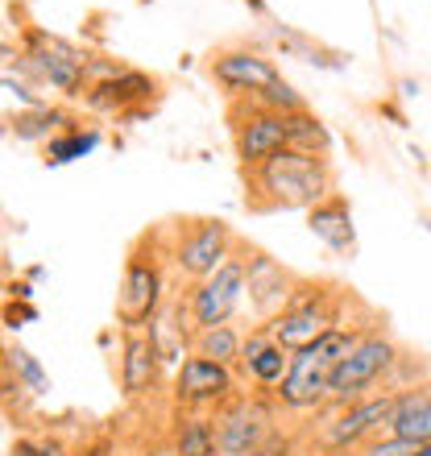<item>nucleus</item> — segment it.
Wrapping results in <instances>:
<instances>
[{
	"label": "nucleus",
	"instance_id": "1",
	"mask_svg": "<svg viewBox=\"0 0 431 456\" xmlns=\"http://www.w3.org/2000/svg\"><path fill=\"white\" fill-rule=\"evenodd\" d=\"M245 212L270 216V212H312L336 191L332 158L303 154V150H278L262 167L245 175Z\"/></svg>",
	"mask_w": 431,
	"mask_h": 456
},
{
	"label": "nucleus",
	"instance_id": "2",
	"mask_svg": "<svg viewBox=\"0 0 431 456\" xmlns=\"http://www.w3.org/2000/svg\"><path fill=\"white\" fill-rule=\"evenodd\" d=\"M170 303V262L162 228H150L129 245L125 270L117 287V324L120 332H142L154 328V320Z\"/></svg>",
	"mask_w": 431,
	"mask_h": 456
},
{
	"label": "nucleus",
	"instance_id": "3",
	"mask_svg": "<svg viewBox=\"0 0 431 456\" xmlns=\"http://www.w3.org/2000/svg\"><path fill=\"white\" fill-rule=\"evenodd\" d=\"M12 62L29 79L54 87L67 100H84L92 79H96V54L59 34H46L42 25H25L21 29V50H17Z\"/></svg>",
	"mask_w": 431,
	"mask_h": 456
},
{
	"label": "nucleus",
	"instance_id": "4",
	"mask_svg": "<svg viewBox=\"0 0 431 456\" xmlns=\"http://www.w3.org/2000/svg\"><path fill=\"white\" fill-rule=\"evenodd\" d=\"M162 237H167L170 274L179 278V282H199V278L216 274L240 245L237 228L216 216L170 220V224H162Z\"/></svg>",
	"mask_w": 431,
	"mask_h": 456
},
{
	"label": "nucleus",
	"instance_id": "5",
	"mask_svg": "<svg viewBox=\"0 0 431 456\" xmlns=\"http://www.w3.org/2000/svg\"><path fill=\"white\" fill-rule=\"evenodd\" d=\"M240 299H245V237H240L237 253L216 274L199 278V282H187V290L170 299V312H175L179 328L187 332V345H191L195 332L216 324H232Z\"/></svg>",
	"mask_w": 431,
	"mask_h": 456
},
{
	"label": "nucleus",
	"instance_id": "6",
	"mask_svg": "<svg viewBox=\"0 0 431 456\" xmlns=\"http://www.w3.org/2000/svg\"><path fill=\"white\" fill-rule=\"evenodd\" d=\"M398 357H403V345L390 337V328L386 324L370 328V332L357 340V348L332 370L328 407H348V403H357V398H370V395H378V390H386Z\"/></svg>",
	"mask_w": 431,
	"mask_h": 456
},
{
	"label": "nucleus",
	"instance_id": "7",
	"mask_svg": "<svg viewBox=\"0 0 431 456\" xmlns=\"http://www.w3.org/2000/svg\"><path fill=\"white\" fill-rule=\"evenodd\" d=\"M278 403L265 395L240 390L228 398L224 407L212 411V432H216V456H257L262 444L274 436Z\"/></svg>",
	"mask_w": 431,
	"mask_h": 456
},
{
	"label": "nucleus",
	"instance_id": "8",
	"mask_svg": "<svg viewBox=\"0 0 431 456\" xmlns=\"http://www.w3.org/2000/svg\"><path fill=\"white\" fill-rule=\"evenodd\" d=\"M224 120H228V137H232V154H237L240 179L253 175L270 154L287 150V117L274 109H265V104H257L253 96L228 100Z\"/></svg>",
	"mask_w": 431,
	"mask_h": 456
},
{
	"label": "nucleus",
	"instance_id": "9",
	"mask_svg": "<svg viewBox=\"0 0 431 456\" xmlns=\"http://www.w3.org/2000/svg\"><path fill=\"white\" fill-rule=\"evenodd\" d=\"M204 71L228 100L262 96L265 87L282 84V71H278L274 54H265V50L249 46V42H224V46H216L207 54Z\"/></svg>",
	"mask_w": 431,
	"mask_h": 456
},
{
	"label": "nucleus",
	"instance_id": "10",
	"mask_svg": "<svg viewBox=\"0 0 431 456\" xmlns=\"http://www.w3.org/2000/svg\"><path fill=\"white\" fill-rule=\"evenodd\" d=\"M394 398H398V390H378V395L357 398L348 407H323L328 411V423L315 428V448H332V452H357V448H365L390 423Z\"/></svg>",
	"mask_w": 431,
	"mask_h": 456
},
{
	"label": "nucleus",
	"instance_id": "11",
	"mask_svg": "<svg viewBox=\"0 0 431 456\" xmlns=\"http://www.w3.org/2000/svg\"><path fill=\"white\" fill-rule=\"evenodd\" d=\"M353 290L345 287V282H332V287L323 290L320 299L303 303V307H290V312L274 315L270 320V332H274V340L282 348H290V353H299V348L315 345L320 337H328L332 328H340L348 320V307H353Z\"/></svg>",
	"mask_w": 431,
	"mask_h": 456
},
{
	"label": "nucleus",
	"instance_id": "12",
	"mask_svg": "<svg viewBox=\"0 0 431 456\" xmlns=\"http://www.w3.org/2000/svg\"><path fill=\"white\" fill-rule=\"evenodd\" d=\"M158 100H162V79L120 62L112 75H104V79L87 87L84 109L117 120H142L158 109Z\"/></svg>",
	"mask_w": 431,
	"mask_h": 456
},
{
	"label": "nucleus",
	"instance_id": "13",
	"mask_svg": "<svg viewBox=\"0 0 431 456\" xmlns=\"http://www.w3.org/2000/svg\"><path fill=\"white\" fill-rule=\"evenodd\" d=\"M299 278L303 274H295L290 265H282L274 253H265L262 245H249V240H245V295H249V307H253V315H257V324H270L274 315L287 312Z\"/></svg>",
	"mask_w": 431,
	"mask_h": 456
},
{
	"label": "nucleus",
	"instance_id": "14",
	"mask_svg": "<svg viewBox=\"0 0 431 456\" xmlns=\"http://www.w3.org/2000/svg\"><path fill=\"white\" fill-rule=\"evenodd\" d=\"M237 395H240V378L228 365H216L207 357L187 353L179 361V370H175V407L179 411H207L212 415L216 407H224L228 398Z\"/></svg>",
	"mask_w": 431,
	"mask_h": 456
},
{
	"label": "nucleus",
	"instance_id": "15",
	"mask_svg": "<svg viewBox=\"0 0 431 456\" xmlns=\"http://www.w3.org/2000/svg\"><path fill=\"white\" fill-rule=\"evenodd\" d=\"M287 370H290V348L278 345L274 332H270L265 324H253L249 332H245L240 361H237L240 386H249V395L274 398L278 386L287 382Z\"/></svg>",
	"mask_w": 431,
	"mask_h": 456
},
{
	"label": "nucleus",
	"instance_id": "16",
	"mask_svg": "<svg viewBox=\"0 0 431 456\" xmlns=\"http://www.w3.org/2000/svg\"><path fill=\"white\" fill-rule=\"evenodd\" d=\"M328 382H332V365L307 345V348H299V353H290L287 382L278 386L274 403L282 411H290V415H307V411L320 415V411L328 407Z\"/></svg>",
	"mask_w": 431,
	"mask_h": 456
},
{
	"label": "nucleus",
	"instance_id": "17",
	"mask_svg": "<svg viewBox=\"0 0 431 456\" xmlns=\"http://www.w3.org/2000/svg\"><path fill=\"white\" fill-rule=\"evenodd\" d=\"M162 365H167V353L158 345L154 328L120 332V395L129 403L154 395L158 382H162Z\"/></svg>",
	"mask_w": 431,
	"mask_h": 456
},
{
	"label": "nucleus",
	"instance_id": "18",
	"mask_svg": "<svg viewBox=\"0 0 431 456\" xmlns=\"http://www.w3.org/2000/svg\"><path fill=\"white\" fill-rule=\"evenodd\" d=\"M307 228L320 245L336 253V257H353L357 253V232H353V208H348L345 191H332L323 204L307 212Z\"/></svg>",
	"mask_w": 431,
	"mask_h": 456
},
{
	"label": "nucleus",
	"instance_id": "19",
	"mask_svg": "<svg viewBox=\"0 0 431 456\" xmlns=\"http://www.w3.org/2000/svg\"><path fill=\"white\" fill-rule=\"evenodd\" d=\"M386 436L415 440V444H427L431 440V378L407 386V390H398L390 423H386Z\"/></svg>",
	"mask_w": 431,
	"mask_h": 456
},
{
	"label": "nucleus",
	"instance_id": "20",
	"mask_svg": "<svg viewBox=\"0 0 431 456\" xmlns=\"http://www.w3.org/2000/svg\"><path fill=\"white\" fill-rule=\"evenodd\" d=\"M240 345H245V332H240L237 324H216V328L195 332L191 345H187V353L207 357V361H216V365H228V370H237Z\"/></svg>",
	"mask_w": 431,
	"mask_h": 456
},
{
	"label": "nucleus",
	"instance_id": "21",
	"mask_svg": "<svg viewBox=\"0 0 431 456\" xmlns=\"http://www.w3.org/2000/svg\"><path fill=\"white\" fill-rule=\"evenodd\" d=\"M75 117L59 104H37V109H25L12 117V137H21V142H42L46 145L54 133L71 129Z\"/></svg>",
	"mask_w": 431,
	"mask_h": 456
},
{
	"label": "nucleus",
	"instance_id": "22",
	"mask_svg": "<svg viewBox=\"0 0 431 456\" xmlns=\"http://www.w3.org/2000/svg\"><path fill=\"white\" fill-rule=\"evenodd\" d=\"M100 142H104V137H100L96 125H87L84 129V125L75 120L71 129L54 133V137L42 145V162H46V167H67V162H75V158H87Z\"/></svg>",
	"mask_w": 431,
	"mask_h": 456
},
{
	"label": "nucleus",
	"instance_id": "23",
	"mask_svg": "<svg viewBox=\"0 0 431 456\" xmlns=\"http://www.w3.org/2000/svg\"><path fill=\"white\" fill-rule=\"evenodd\" d=\"M282 117H287V145H290V150L332 158V133H328V125H323L312 109L282 112Z\"/></svg>",
	"mask_w": 431,
	"mask_h": 456
},
{
	"label": "nucleus",
	"instance_id": "24",
	"mask_svg": "<svg viewBox=\"0 0 431 456\" xmlns=\"http://www.w3.org/2000/svg\"><path fill=\"white\" fill-rule=\"evenodd\" d=\"M175 452L179 456L216 452V432L207 411H179V419H175Z\"/></svg>",
	"mask_w": 431,
	"mask_h": 456
},
{
	"label": "nucleus",
	"instance_id": "25",
	"mask_svg": "<svg viewBox=\"0 0 431 456\" xmlns=\"http://www.w3.org/2000/svg\"><path fill=\"white\" fill-rule=\"evenodd\" d=\"M4 357H9V370L21 378V386L29 395H46L50 382H46V373H42V365L29 357V348H21L17 340H4Z\"/></svg>",
	"mask_w": 431,
	"mask_h": 456
},
{
	"label": "nucleus",
	"instance_id": "26",
	"mask_svg": "<svg viewBox=\"0 0 431 456\" xmlns=\"http://www.w3.org/2000/svg\"><path fill=\"white\" fill-rule=\"evenodd\" d=\"M257 104H265V109H274V112H299V109H307V100L295 92V87L282 79V84H274V87H265L262 96H253Z\"/></svg>",
	"mask_w": 431,
	"mask_h": 456
},
{
	"label": "nucleus",
	"instance_id": "27",
	"mask_svg": "<svg viewBox=\"0 0 431 456\" xmlns=\"http://www.w3.org/2000/svg\"><path fill=\"white\" fill-rule=\"evenodd\" d=\"M423 444H415V440H398V436H378V440H370L365 448H357L353 456H419Z\"/></svg>",
	"mask_w": 431,
	"mask_h": 456
},
{
	"label": "nucleus",
	"instance_id": "28",
	"mask_svg": "<svg viewBox=\"0 0 431 456\" xmlns=\"http://www.w3.org/2000/svg\"><path fill=\"white\" fill-rule=\"evenodd\" d=\"M12 456H62L59 444H46V440H21V444H12Z\"/></svg>",
	"mask_w": 431,
	"mask_h": 456
},
{
	"label": "nucleus",
	"instance_id": "29",
	"mask_svg": "<svg viewBox=\"0 0 431 456\" xmlns=\"http://www.w3.org/2000/svg\"><path fill=\"white\" fill-rule=\"evenodd\" d=\"M307 456H353V452H332V448H315V452H307Z\"/></svg>",
	"mask_w": 431,
	"mask_h": 456
},
{
	"label": "nucleus",
	"instance_id": "30",
	"mask_svg": "<svg viewBox=\"0 0 431 456\" xmlns=\"http://www.w3.org/2000/svg\"><path fill=\"white\" fill-rule=\"evenodd\" d=\"M419 456H431V440H427V444H423V448H419Z\"/></svg>",
	"mask_w": 431,
	"mask_h": 456
},
{
	"label": "nucleus",
	"instance_id": "31",
	"mask_svg": "<svg viewBox=\"0 0 431 456\" xmlns=\"http://www.w3.org/2000/svg\"><path fill=\"white\" fill-rule=\"evenodd\" d=\"M204 456H216V452H204Z\"/></svg>",
	"mask_w": 431,
	"mask_h": 456
}]
</instances>
